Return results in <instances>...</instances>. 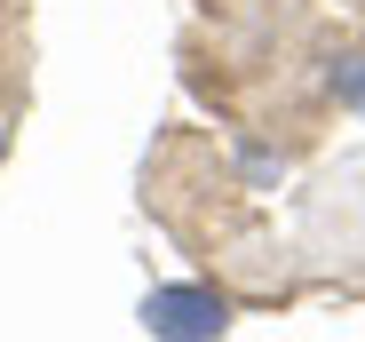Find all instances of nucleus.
Wrapping results in <instances>:
<instances>
[{
  "instance_id": "obj_2",
  "label": "nucleus",
  "mask_w": 365,
  "mask_h": 342,
  "mask_svg": "<svg viewBox=\"0 0 365 342\" xmlns=\"http://www.w3.org/2000/svg\"><path fill=\"white\" fill-rule=\"evenodd\" d=\"M341 96L365 104V56H349V64H341Z\"/></svg>"
},
{
  "instance_id": "obj_1",
  "label": "nucleus",
  "mask_w": 365,
  "mask_h": 342,
  "mask_svg": "<svg viewBox=\"0 0 365 342\" xmlns=\"http://www.w3.org/2000/svg\"><path fill=\"white\" fill-rule=\"evenodd\" d=\"M143 326L151 334H222L230 318H222V295H207V287H159L143 303Z\"/></svg>"
}]
</instances>
